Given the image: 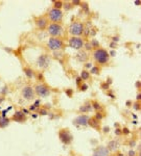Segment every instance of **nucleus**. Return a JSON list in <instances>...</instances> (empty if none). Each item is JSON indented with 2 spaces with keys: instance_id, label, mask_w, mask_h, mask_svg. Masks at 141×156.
Here are the masks:
<instances>
[{
  "instance_id": "f257e3e1",
  "label": "nucleus",
  "mask_w": 141,
  "mask_h": 156,
  "mask_svg": "<svg viewBox=\"0 0 141 156\" xmlns=\"http://www.w3.org/2000/svg\"><path fill=\"white\" fill-rule=\"evenodd\" d=\"M92 57L94 61L97 63V66H106L109 63L110 61V53L108 52V50H106L105 48H96V49H93V52H92Z\"/></svg>"
},
{
  "instance_id": "f03ea898",
  "label": "nucleus",
  "mask_w": 141,
  "mask_h": 156,
  "mask_svg": "<svg viewBox=\"0 0 141 156\" xmlns=\"http://www.w3.org/2000/svg\"><path fill=\"white\" fill-rule=\"evenodd\" d=\"M47 19L48 21H50L51 23H59L61 24L64 19V11L62 9H58V8H51L47 13Z\"/></svg>"
},
{
  "instance_id": "7ed1b4c3",
  "label": "nucleus",
  "mask_w": 141,
  "mask_h": 156,
  "mask_svg": "<svg viewBox=\"0 0 141 156\" xmlns=\"http://www.w3.org/2000/svg\"><path fill=\"white\" fill-rule=\"evenodd\" d=\"M68 32L71 37H82L85 34V24L81 21H74L70 24Z\"/></svg>"
},
{
  "instance_id": "20e7f679",
  "label": "nucleus",
  "mask_w": 141,
  "mask_h": 156,
  "mask_svg": "<svg viewBox=\"0 0 141 156\" xmlns=\"http://www.w3.org/2000/svg\"><path fill=\"white\" fill-rule=\"evenodd\" d=\"M35 93H36V96L40 97V98H46V97H49L52 92L51 87L46 83H43V82H39L36 86H34Z\"/></svg>"
},
{
  "instance_id": "39448f33",
  "label": "nucleus",
  "mask_w": 141,
  "mask_h": 156,
  "mask_svg": "<svg viewBox=\"0 0 141 156\" xmlns=\"http://www.w3.org/2000/svg\"><path fill=\"white\" fill-rule=\"evenodd\" d=\"M65 43L61 37H49L48 41H47V47H48L49 50L51 51H61L65 48Z\"/></svg>"
},
{
  "instance_id": "423d86ee",
  "label": "nucleus",
  "mask_w": 141,
  "mask_h": 156,
  "mask_svg": "<svg viewBox=\"0 0 141 156\" xmlns=\"http://www.w3.org/2000/svg\"><path fill=\"white\" fill-rule=\"evenodd\" d=\"M58 135L60 141L64 145H71L72 141H73V134L71 133V131L68 128L60 129Z\"/></svg>"
},
{
  "instance_id": "0eeeda50",
  "label": "nucleus",
  "mask_w": 141,
  "mask_h": 156,
  "mask_svg": "<svg viewBox=\"0 0 141 156\" xmlns=\"http://www.w3.org/2000/svg\"><path fill=\"white\" fill-rule=\"evenodd\" d=\"M46 29L50 37H61V35L64 32L63 26L59 23H49Z\"/></svg>"
},
{
  "instance_id": "6e6552de",
  "label": "nucleus",
  "mask_w": 141,
  "mask_h": 156,
  "mask_svg": "<svg viewBox=\"0 0 141 156\" xmlns=\"http://www.w3.org/2000/svg\"><path fill=\"white\" fill-rule=\"evenodd\" d=\"M68 45H69L70 48L79 51L84 49L85 40L82 37H70L69 40H68Z\"/></svg>"
},
{
  "instance_id": "1a4fd4ad",
  "label": "nucleus",
  "mask_w": 141,
  "mask_h": 156,
  "mask_svg": "<svg viewBox=\"0 0 141 156\" xmlns=\"http://www.w3.org/2000/svg\"><path fill=\"white\" fill-rule=\"evenodd\" d=\"M21 96L26 101H34L36 99V93H35L34 86H25L21 89Z\"/></svg>"
},
{
  "instance_id": "9d476101",
  "label": "nucleus",
  "mask_w": 141,
  "mask_h": 156,
  "mask_svg": "<svg viewBox=\"0 0 141 156\" xmlns=\"http://www.w3.org/2000/svg\"><path fill=\"white\" fill-rule=\"evenodd\" d=\"M50 63H51V58L48 54H42L37 60V66L42 70L47 69L50 66Z\"/></svg>"
},
{
  "instance_id": "9b49d317",
  "label": "nucleus",
  "mask_w": 141,
  "mask_h": 156,
  "mask_svg": "<svg viewBox=\"0 0 141 156\" xmlns=\"http://www.w3.org/2000/svg\"><path fill=\"white\" fill-rule=\"evenodd\" d=\"M34 23H35V26H36L39 30H45L49 24V21L46 16H39V17H35Z\"/></svg>"
},
{
  "instance_id": "f8f14e48",
  "label": "nucleus",
  "mask_w": 141,
  "mask_h": 156,
  "mask_svg": "<svg viewBox=\"0 0 141 156\" xmlns=\"http://www.w3.org/2000/svg\"><path fill=\"white\" fill-rule=\"evenodd\" d=\"M89 118H90V117H89L88 115H79L73 120V124L75 125V126L86 127V126H88Z\"/></svg>"
},
{
  "instance_id": "ddd939ff",
  "label": "nucleus",
  "mask_w": 141,
  "mask_h": 156,
  "mask_svg": "<svg viewBox=\"0 0 141 156\" xmlns=\"http://www.w3.org/2000/svg\"><path fill=\"white\" fill-rule=\"evenodd\" d=\"M11 121L17 123H25L27 121V115L22 110H16L15 113L13 115V117L11 118Z\"/></svg>"
},
{
  "instance_id": "4468645a",
  "label": "nucleus",
  "mask_w": 141,
  "mask_h": 156,
  "mask_svg": "<svg viewBox=\"0 0 141 156\" xmlns=\"http://www.w3.org/2000/svg\"><path fill=\"white\" fill-rule=\"evenodd\" d=\"M110 154H111V152L108 150L106 146H98L94 149L92 156H109Z\"/></svg>"
},
{
  "instance_id": "2eb2a0df",
  "label": "nucleus",
  "mask_w": 141,
  "mask_h": 156,
  "mask_svg": "<svg viewBox=\"0 0 141 156\" xmlns=\"http://www.w3.org/2000/svg\"><path fill=\"white\" fill-rule=\"evenodd\" d=\"M88 126H90L91 128H93L96 131H100L102 130V121L97 120L95 117H90L88 121Z\"/></svg>"
},
{
  "instance_id": "dca6fc26",
  "label": "nucleus",
  "mask_w": 141,
  "mask_h": 156,
  "mask_svg": "<svg viewBox=\"0 0 141 156\" xmlns=\"http://www.w3.org/2000/svg\"><path fill=\"white\" fill-rule=\"evenodd\" d=\"M91 110H93V108H92V104H91L90 101L85 102L83 105L79 108V112H81L82 115H86V113L90 112Z\"/></svg>"
},
{
  "instance_id": "f3484780",
  "label": "nucleus",
  "mask_w": 141,
  "mask_h": 156,
  "mask_svg": "<svg viewBox=\"0 0 141 156\" xmlns=\"http://www.w3.org/2000/svg\"><path fill=\"white\" fill-rule=\"evenodd\" d=\"M76 60L79 61V63H87V60H88L89 58V55L88 53H87V51H85L84 49H82V50H79L77 52L76 54Z\"/></svg>"
},
{
  "instance_id": "a211bd4d",
  "label": "nucleus",
  "mask_w": 141,
  "mask_h": 156,
  "mask_svg": "<svg viewBox=\"0 0 141 156\" xmlns=\"http://www.w3.org/2000/svg\"><path fill=\"white\" fill-rule=\"evenodd\" d=\"M11 124V119L6 115H0V129H4Z\"/></svg>"
},
{
  "instance_id": "6ab92c4d",
  "label": "nucleus",
  "mask_w": 141,
  "mask_h": 156,
  "mask_svg": "<svg viewBox=\"0 0 141 156\" xmlns=\"http://www.w3.org/2000/svg\"><path fill=\"white\" fill-rule=\"evenodd\" d=\"M23 72H24V74L26 75V77L29 78V79H32V78L36 77V72H35L30 67H23Z\"/></svg>"
},
{
  "instance_id": "aec40b11",
  "label": "nucleus",
  "mask_w": 141,
  "mask_h": 156,
  "mask_svg": "<svg viewBox=\"0 0 141 156\" xmlns=\"http://www.w3.org/2000/svg\"><path fill=\"white\" fill-rule=\"evenodd\" d=\"M106 147L108 148V150H109L110 152H114V151H116L117 148H118V143H117V141H115V139H112V141H110L109 143H108V145L106 146Z\"/></svg>"
},
{
  "instance_id": "412c9836",
  "label": "nucleus",
  "mask_w": 141,
  "mask_h": 156,
  "mask_svg": "<svg viewBox=\"0 0 141 156\" xmlns=\"http://www.w3.org/2000/svg\"><path fill=\"white\" fill-rule=\"evenodd\" d=\"M89 72H90V74H93V75H99L100 72H102V68H100L99 66L95 65L89 70Z\"/></svg>"
},
{
  "instance_id": "4be33fe9",
  "label": "nucleus",
  "mask_w": 141,
  "mask_h": 156,
  "mask_svg": "<svg viewBox=\"0 0 141 156\" xmlns=\"http://www.w3.org/2000/svg\"><path fill=\"white\" fill-rule=\"evenodd\" d=\"M91 104H92V108L94 110H96V112H102V110L103 109L102 105L98 102V101H92Z\"/></svg>"
},
{
  "instance_id": "5701e85b",
  "label": "nucleus",
  "mask_w": 141,
  "mask_h": 156,
  "mask_svg": "<svg viewBox=\"0 0 141 156\" xmlns=\"http://www.w3.org/2000/svg\"><path fill=\"white\" fill-rule=\"evenodd\" d=\"M79 77H81L82 80H88V79H90L91 74H90V72H89L88 70H85L84 69L81 72V75H79Z\"/></svg>"
},
{
  "instance_id": "b1692460",
  "label": "nucleus",
  "mask_w": 141,
  "mask_h": 156,
  "mask_svg": "<svg viewBox=\"0 0 141 156\" xmlns=\"http://www.w3.org/2000/svg\"><path fill=\"white\" fill-rule=\"evenodd\" d=\"M63 5H64V2L61 1V0H55L53 1V8H58V9H62L63 8Z\"/></svg>"
},
{
  "instance_id": "393cba45",
  "label": "nucleus",
  "mask_w": 141,
  "mask_h": 156,
  "mask_svg": "<svg viewBox=\"0 0 141 156\" xmlns=\"http://www.w3.org/2000/svg\"><path fill=\"white\" fill-rule=\"evenodd\" d=\"M63 8H64L66 11H69V9H71L73 8V4H72V2H64Z\"/></svg>"
},
{
  "instance_id": "a878e982",
  "label": "nucleus",
  "mask_w": 141,
  "mask_h": 156,
  "mask_svg": "<svg viewBox=\"0 0 141 156\" xmlns=\"http://www.w3.org/2000/svg\"><path fill=\"white\" fill-rule=\"evenodd\" d=\"M94 117H95L97 120H99V121H102V120L106 117V115H103L102 112H96V113H95V115H94Z\"/></svg>"
},
{
  "instance_id": "bb28decb",
  "label": "nucleus",
  "mask_w": 141,
  "mask_h": 156,
  "mask_svg": "<svg viewBox=\"0 0 141 156\" xmlns=\"http://www.w3.org/2000/svg\"><path fill=\"white\" fill-rule=\"evenodd\" d=\"M134 109L135 110H140L141 109V104H140V101H136L135 104H134Z\"/></svg>"
},
{
  "instance_id": "cd10ccee",
  "label": "nucleus",
  "mask_w": 141,
  "mask_h": 156,
  "mask_svg": "<svg viewBox=\"0 0 141 156\" xmlns=\"http://www.w3.org/2000/svg\"><path fill=\"white\" fill-rule=\"evenodd\" d=\"M121 132H122V135H128V134H130V130H129L128 127L121 128Z\"/></svg>"
},
{
  "instance_id": "c85d7f7f",
  "label": "nucleus",
  "mask_w": 141,
  "mask_h": 156,
  "mask_svg": "<svg viewBox=\"0 0 141 156\" xmlns=\"http://www.w3.org/2000/svg\"><path fill=\"white\" fill-rule=\"evenodd\" d=\"M79 89H81V91H83V92L87 91V89H88V84H87V83H84V82H83V83L81 84V86H79Z\"/></svg>"
},
{
  "instance_id": "c756f323",
  "label": "nucleus",
  "mask_w": 141,
  "mask_h": 156,
  "mask_svg": "<svg viewBox=\"0 0 141 156\" xmlns=\"http://www.w3.org/2000/svg\"><path fill=\"white\" fill-rule=\"evenodd\" d=\"M65 92H66V94L68 95V97H72V96H73V91H72L71 89H67Z\"/></svg>"
},
{
  "instance_id": "7c9ffc66",
  "label": "nucleus",
  "mask_w": 141,
  "mask_h": 156,
  "mask_svg": "<svg viewBox=\"0 0 141 156\" xmlns=\"http://www.w3.org/2000/svg\"><path fill=\"white\" fill-rule=\"evenodd\" d=\"M82 83H83V80H82L81 79V77H77L76 78V86H77V87H79V86H81V84Z\"/></svg>"
},
{
  "instance_id": "2f4dec72",
  "label": "nucleus",
  "mask_w": 141,
  "mask_h": 156,
  "mask_svg": "<svg viewBox=\"0 0 141 156\" xmlns=\"http://www.w3.org/2000/svg\"><path fill=\"white\" fill-rule=\"evenodd\" d=\"M92 67H93V65L91 63H86V65H85V68H86V69H85V70L89 71V69H91Z\"/></svg>"
},
{
  "instance_id": "473e14b6",
  "label": "nucleus",
  "mask_w": 141,
  "mask_h": 156,
  "mask_svg": "<svg viewBox=\"0 0 141 156\" xmlns=\"http://www.w3.org/2000/svg\"><path fill=\"white\" fill-rule=\"evenodd\" d=\"M47 110L46 109H40L39 110V115H47Z\"/></svg>"
},
{
  "instance_id": "72a5a7b5",
  "label": "nucleus",
  "mask_w": 141,
  "mask_h": 156,
  "mask_svg": "<svg viewBox=\"0 0 141 156\" xmlns=\"http://www.w3.org/2000/svg\"><path fill=\"white\" fill-rule=\"evenodd\" d=\"M102 132H103V133H105V134H107V133H109L110 128L107 126V127H103V128H102Z\"/></svg>"
},
{
  "instance_id": "f704fd0d",
  "label": "nucleus",
  "mask_w": 141,
  "mask_h": 156,
  "mask_svg": "<svg viewBox=\"0 0 141 156\" xmlns=\"http://www.w3.org/2000/svg\"><path fill=\"white\" fill-rule=\"evenodd\" d=\"M128 156H136V152L134 150H129Z\"/></svg>"
},
{
  "instance_id": "c9c22d12",
  "label": "nucleus",
  "mask_w": 141,
  "mask_h": 156,
  "mask_svg": "<svg viewBox=\"0 0 141 156\" xmlns=\"http://www.w3.org/2000/svg\"><path fill=\"white\" fill-rule=\"evenodd\" d=\"M115 134H116V135H122L121 129H116V130H115Z\"/></svg>"
},
{
  "instance_id": "e433bc0d",
  "label": "nucleus",
  "mask_w": 141,
  "mask_h": 156,
  "mask_svg": "<svg viewBox=\"0 0 141 156\" xmlns=\"http://www.w3.org/2000/svg\"><path fill=\"white\" fill-rule=\"evenodd\" d=\"M115 156H124V154L122 152H116L115 153Z\"/></svg>"
},
{
  "instance_id": "4c0bfd02",
  "label": "nucleus",
  "mask_w": 141,
  "mask_h": 156,
  "mask_svg": "<svg viewBox=\"0 0 141 156\" xmlns=\"http://www.w3.org/2000/svg\"><path fill=\"white\" fill-rule=\"evenodd\" d=\"M140 97H141V95H140V92H139V94L137 95V101H140Z\"/></svg>"
},
{
  "instance_id": "58836bf2",
  "label": "nucleus",
  "mask_w": 141,
  "mask_h": 156,
  "mask_svg": "<svg viewBox=\"0 0 141 156\" xmlns=\"http://www.w3.org/2000/svg\"><path fill=\"white\" fill-rule=\"evenodd\" d=\"M1 82H2V80H1V77H0V89H1Z\"/></svg>"
},
{
  "instance_id": "ea45409f",
  "label": "nucleus",
  "mask_w": 141,
  "mask_h": 156,
  "mask_svg": "<svg viewBox=\"0 0 141 156\" xmlns=\"http://www.w3.org/2000/svg\"><path fill=\"white\" fill-rule=\"evenodd\" d=\"M109 156H115V154H110Z\"/></svg>"
}]
</instances>
